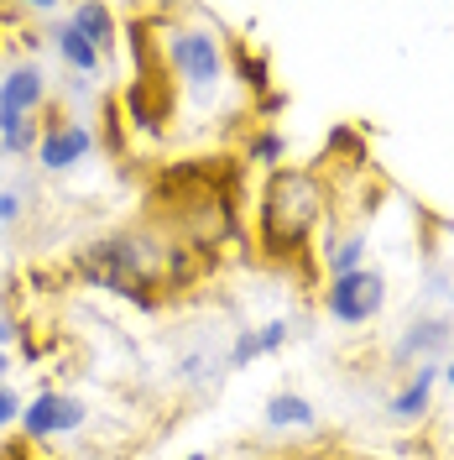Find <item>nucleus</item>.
<instances>
[{"label": "nucleus", "instance_id": "1", "mask_svg": "<svg viewBox=\"0 0 454 460\" xmlns=\"http://www.w3.org/2000/svg\"><path fill=\"white\" fill-rule=\"evenodd\" d=\"M324 215V189L309 168H272L256 204V241L272 261H287L309 246L313 226Z\"/></svg>", "mask_w": 454, "mask_h": 460}, {"label": "nucleus", "instance_id": "2", "mask_svg": "<svg viewBox=\"0 0 454 460\" xmlns=\"http://www.w3.org/2000/svg\"><path fill=\"white\" fill-rule=\"evenodd\" d=\"M162 58H168V68L178 74V84L188 89H214L220 84V74H225V48H220V37L204 27H178L162 37Z\"/></svg>", "mask_w": 454, "mask_h": 460}, {"label": "nucleus", "instance_id": "3", "mask_svg": "<svg viewBox=\"0 0 454 460\" xmlns=\"http://www.w3.org/2000/svg\"><path fill=\"white\" fill-rule=\"evenodd\" d=\"M381 304H387V278L381 272H345V278H329V293H324V309L329 319H340V324H366V319L381 314Z\"/></svg>", "mask_w": 454, "mask_h": 460}, {"label": "nucleus", "instance_id": "4", "mask_svg": "<svg viewBox=\"0 0 454 460\" xmlns=\"http://www.w3.org/2000/svg\"><path fill=\"white\" fill-rule=\"evenodd\" d=\"M84 419H89L84 398H68V393H53V387H42V393L22 408V429H27V439H53V434L84 429Z\"/></svg>", "mask_w": 454, "mask_h": 460}, {"label": "nucleus", "instance_id": "5", "mask_svg": "<svg viewBox=\"0 0 454 460\" xmlns=\"http://www.w3.org/2000/svg\"><path fill=\"white\" fill-rule=\"evenodd\" d=\"M94 152V131L84 120H48L42 126V142H37V163L48 172H68L74 163H84Z\"/></svg>", "mask_w": 454, "mask_h": 460}, {"label": "nucleus", "instance_id": "6", "mask_svg": "<svg viewBox=\"0 0 454 460\" xmlns=\"http://www.w3.org/2000/svg\"><path fill=\"white\" fill-rule=\"evenodd\" d=\"M48 105V74L37 63H16L5 79H0V120H27L42 115Z\"/></svg>", "mask_w": 454, "mask_h": 460}, {"label": "nucleus", "instance_id": "7", "mask_svg": "<svg viewBox=\"0 0 454 460\" xmlns=\"http://www.w3.org/2000/svg\"><path fill=\"white\" fill-rule=\"evenodd\" d=\"M53 48H57V58H63L74 74H100V63H105V53H100V48H94V42H89L74 22L53 27Z\"/></svg>", "mask_w": 454, "mask_h": 460}, {"label": "nucleus", "instance_id": "8", "mask_svg": "<svg viewBox=\"0 0 454 460\" xmlns=\"http://www.w3.org/2000/svg\"><path fill=\"white\" fill-rule=\"evenodd\" d=\"M433 376H439V367H433V361H423V367L413 372V382H407L397 398H392V419H402V424L423 419V413H428V393H433Z\"/></svg>", "mask_w": 454, "mask_h": 460}, {"label": "nucleus", "instance_id": "9", "mask_svg": "<svg viewBox=\"0 0 454 460\" xmlns=\"http://www.w3.org/2000/svg\"><path fill=\"white\" fill-rule=\"evenodd\" d=\"M68 22L84 31L100 53H110L115 37H120V31H115V11H110V5H94V0H89V5H74V16H68Z\"/></svg>", "mask_w": 454, "mask_h": 460}, {"label": "nucleus", "instance_id": "10", "mask_svg": "<svg viewBox=\"0 0 454 460\" xmlns=\"http://www.w3.org/2000/svg\"><path fill=\"white\" fill-rule=\"evenodd\" d=\"M266 424L272 429H313V402L303 393H272L266 398Z\"/></svg>", "mask_w": 454, "mask_h": 460}, {"label": "nucleus", "instance_id": "11", "mask_svg": "<svg viewBox=\"0 0 454 460\" xmlns=\"http://www.w3.org/2000/svg\"><path fill=\"white\" fill-rule=\"evenodd\" d=\"M361 261H366V235L361 230H350L340 235L329 252H324V267H329V278H345V272H361Z\"/></svg>", "mask_w": 454, "mask_h": 460}, {"label": "nucleus", "instance_id": "12", "mask_svg": "<svg viewBox=\"0 0 454 460\" xmlns=\"http://www.w3.org/2000/svg\"><path fill=\"white\" fill-rule=\"evenodd\" d=\"M235 74H240V84H251L256 94H261V89H266V58L251 53L246 42H235Z\"/></svg>", "mask_w": 454, "mask_h": 460}, {"label": "nucleus", "instance_id": "13", "mask_svg": "<svg viewBox=\"0 0 454 460\" xmlns=\"http://www.w3.org/2000/svg\"><path fill=\"white\" fill-rule=\"evenodd\" d=\"M287 142L277 131H256L251 142H246V163H261V168H272V163H283Z\"/></svg>", "mask_w": 454, "mask_h": 460}, {"label": "nucleus", "instance_id": "14", "mask_svg": "<svg viewBox=\"0 0 454 460\" xmlns=\"http://www.w3.org/2000/svg\"><path fill=\"white\" fill-rule=\"evenodd\" d=\"M256 356H261V341H256V330H240V335H235V345H230V367L240 372V367H246V361H256Z\"/></svg>", "mask_w": 454, "mask_h": 460}, {"label": "nucleus", "instance_id": "15", "mask_svg": "<svg viewBox=\"0 0 454 460\" xmlns=\"http://www.w3.org/2000/svg\"><path fill=\"white\" fill-rule=\"evenodd\" d=\"M256 341H261V356H266V350H283V341H287V324H283V319L261 324V330H256Z\"/></svg>", "mask_w": 454, "mask_h": 460}, {"label": "nucleus", "instance_id": "16", "mask_svg": "<svg viewBox=\"0 0 454 460\" xmlns=\"http://www.w3.org/2000/svg\"><path fill=\"white\" fill-rule=\"evenodd\" d=\"M5 424H22V398L0 382V429H5Z\"/></svg>", "mask_w": 454, "mask_h": 460}, {"label": "nucleus", "instance_id": "17", "mask_svg": "<svg viewBox=\"0 0 454 460\" xmlns=\"http://www.w3.org/2000/svg\"><path fill=\"white\" fill-rule=\"evenodd\" d=\"M16 220H22V199L11 189H0V226H16Z\"/></svg>", "mask_w": 454, "mask_h": 460}, {"label": "nucleus", "instance_id": "18", "mask_svg": "<svg viewBox=\"0 0 454 460\" xmlns=\"http://www.w3.org/2000/svg\"><path fill=\"white\" fill-rule=\"evenodd\" d=\"M11 372V356H5V350H0V376Z\"/></svg>", "mask_w": 454, "mask_h": 460}, {"label": "nucleus", "instance_id": "19", "mask_svg": "<svg viewBox=\"0 0 454 460\" xmlns=\"http://www.w3.org/2000/svg\"><path fill=\"white\" fill-rule=\"evenodd\" d=\"M450 387H454V356H450Z\"/></svg>", "mask_w": 454, "mask_h": 460}, {"label": "nucleus", "instance_id": "20", "mask_svg": "<svg viewBox=\"0 0 454 460\" xmlns=\"http://www.w3.org/2000/svg\"><path fill=\"white\" fill-rule=\"evenodd\" d=\"M183 460H209V456H183Z\"/></svg>", "mask_w": 454, "mask_h": 460}]
</instances>
